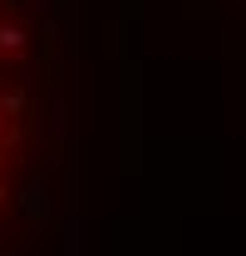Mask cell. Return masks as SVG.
Masks as SVG:
<instances>
[{"label": "cell", "mask_w": 246, "mask_h": 256, "mask_svg": "<svg viewBox=\"0 0 246 256\" xmlns=\"http://www.w3.org/2000/svg\"><path fill=\"white\" fill-rule=\"evenodd\" d=\"M20 207H25V217H30V222L40 226L44 217H50V188H44V182H34V188L25 192V197H20Z\"/></svg>", "instance_id": "cell-1"}, {"label": "cell", "mask_w": 246, "mask_h": 256, "mask_svg": "<svg viewBox=\"0 0 246 256\" xmlns=\"http://www.w3.org/2000/svg\"><path fill=\"white\" fill-rule=\"evenodd\" d=\"M0 54H25V30L20 25H0Z\"/></svg>", "instance_id": "cell-2"}, {"label": "cell", "mask_w": 246, "mask_h": 256, "mask_svg": "<svg viewBox=\"0 0 246 256\" xmlns=\"http://www.w3.org/2000/svg\"><path fill=\"white\" fill-rule=\"evenodd\" d=\"M25 104H30V98H25V89H10V94H0V108H5L10 118H15V114H25Z\"/></svg>", "instance_id": "cell-3"}, {"label": "cell", "mask_w": 246, "mask_h": 256, "mask_svg": "<svg viewBox=\"0 0 246 256\" xmlns=\"http://www.w3.org/2000/svg\"><path fill=\"white\" fill-rule=\"evenodd\" d=\"M5 197H10V192H5V188H0V207H5Z\"/></svg>", "instance_id": "cell-4"}, {"label": "cell", "mask_w": 246, "mask_h": 256, "mask_svg": "<svg viewBox=\"0 0 246 256\" xmlns=\"http://www.w3.org/2000/svg\"><path fill=\"white\" fill-rule=\"evenodd\" d=\"M5 118H10V114H5V108H0V128H5Z\"/></svg>", "instance_id": "cell-5"}, {"label": "cell", "mask_w": 246, "mask_h": 256, "mask_svg": "<svg viewBox=\"0 0 246 256\" xmlns=\"http://www.w3.org/2000/svg\"><path fill=\"white\" fill-rule=\"evenodd\" d=\"M0 162H5V148H0Z\"/></svg>", "instance_id": "cell-6"}]
</instances>
